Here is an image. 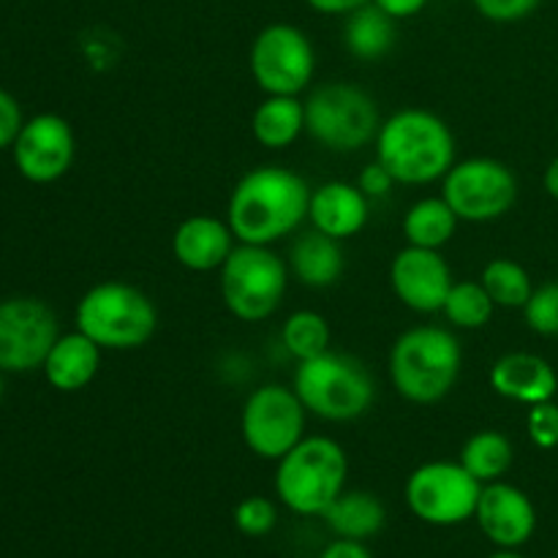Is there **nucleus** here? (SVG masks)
<instances>
[{
    "label": "nucleus",
    "mask_w": 558,
    "mask_h": 558,
    "mask_svg": "<svg viewBox=\"0 0 558 558\" xmlns=\"http://www.w3.org/2000/svg\"><path fill=\"white\" fill-rule=\"evenodd\" d=\"M488 558H523V556L515 554V550H505V548H501L499 554H494V556H488Z\"/></svg>",
    "instance_id": "40"
},
{
    "label": "nucleus",
    "mask_w": 558,
    "mask_h": 558,
    "mask_svg": "<svg viewBox=\"0 0 558 558\" xmlns=\"http://www.w3.org/2000/svg\"><path fill=\"white\" fill-rule=\"evenodd\" d=\"M496 303L480 281H456L450 294L445 300L441 314L447 316L452 327L458 330H480L494 319Z\"/></svg>",
    "instance_id": "28"
},
{
    "label": "nucleus",
    "mask_w": 558,
    "mask_h": 558,
    "mask_svg": "<svg viewBox=\"0 0 558 558\" xmlns=\"http://www.w3.org/2000/svg\"><path fill=\"white\" fill-rule=\"evenodd\" d=\"M461 363V341L450 330L434 325L412 327L390 349L392 387L409 403L430 407L458 385Z\"/></svg>",
    "instance_id": "3"
},
{
    "label": "nucleus",
    "mask_w": 558,
    "mask_h": 558,
    "mask_svg": "<svg viewBox=\"0 0 558 558\" xmlns=\"http://www.w3.org/2000/svg\"><path fill=\"white\" fill-rule=\"evenodd\" d=\"M396 20L390 14H385L376 3H365L357 11H352V14H347L343 47L357 60H365V63L381 60L396 47Z\"/></svg>",
    "instance_id": "24"
},
{
    "label": "nucleus",
    "mask_w": 558,
    "mask_h": 558,
    "mask_svg": "<svg viewBox=\"0 0 558 558\" xmlns=\"http://www.w3.org/2000/svg\"><path fill=\"white\" fill-rule=\"evenodd\" d=\"M0 374H3V371H0ZM3 392H5V387H3V376H0V403H3Z\"/></svg>",
    "instance_id": "41"
},
{
    "label": "nucleus",
    "mask_w": 558,
    "mask_h": 558,
    "mask_svg": "<svg viewBox=\"0 0 558 558\" xmlns=\"http://www.w3.org/2000/svg\"><path fill=\"white\" fill-rule=\"evenodd\" d=\"M461 218L456 216L445 196H425V199L414 202L403 216V238L407 245H417V248H445L452 238Z\"/></svg>",
    "instance_id": "25"
},
{
    "label": "nucleus",
    "mask_w": 558,
    "mask_h": 558,
    "mask_svg": "<svg viewBox=\"0 0 558 558\" xmlns=\"http://www.w3.org/2000/svg\"><path fill=\"white\" fill-rule=\"evenodd\" d=\"M308 202L311 189L298 172L267 163L238 180L229 196L227 223L238 243L272 245L303 227Z\"/></svg>",
    "instance_id": "1"
},
{
    "label": "nucleus",
    "mask_w": 558,
    "mask_h": 558,
    "mask_svg": "<svg viewBox=\"0 0 558 558\" xmlns=\"http://www.w3.org/2000/svg\"><path fill=\"white\" fill-rule=\"evenodd\" d=\"M474 518H477L485 537L496 548L505 550H515L526 545L532 539L534 529H537V510H534L532 499L521 488L501 483V480L483 485Z\"/></svg>",
    "instance_id": "16"
},
{
    "label": "nucleus",
    "mask_w": 558,
    "mask_h": 558,
    "mask_svg": "<svg viewBox=\"0 0 558 558\" xmlns=\"http://www.w3.org/2000/svg\"><path fill=\"white\" fill-rule=\"evenodd\" d=\"M441 196L461 221L488 223L515 207L518 178L496 158H466L445 174Z\"/></svg>",
    "instance_id": "11"
},
{
    "label": "nucleus",
    "mask_w": 558,
    "mask_h": 558,
    "mask_svg": "<svg viewBox=\"0 0 558 558\" xmlns=\"http://www.w3.org/2000/svg\"><path fill=\"white\" fill-rule=\"evenodd\" d=\"M14 167L27 183L47 185L63 178L76 156L74 129L65 118L52 112L25 120L11 145Z\"/></svg>",
    "instance_id": "14"
},
{
    "label": "nucleus",
    "mask_w": 558,
    "mask_h": 558,
    "mask_svg": "<svg viewBox=\"0 0 558 558\" xmlns=\"http://www.w3.org/2000/svg\"><path fill=\"white\" fill-rule=\"evenodd\" d=\"M305 131V104L298 96H267L251 118V134L267 150L294 145Z\"/></svg>",
    "instance_id": "23"
},
{
    "label": "nucleus",
    "mask_w": 558,
    "mask_h": 558,
    "mask_svg": "<svg viewBox=\"0 0 558 558\" xmlns=\"http://www.w3.org/2000/svg\"><path fill=\"white\" fill-rule=\"evenodd\" d=\"M60 338L58 316L38 298H11L0 303V371L27 374L41 368Z\"/></svg>",
    "instance_id": "13"
},
{
    "label": "nucleus",
    "mask_w": 558,
    "mask_h": 558,
    "mask_svg": "<svg viewBox=\"0 0 558 558\" xmlns=\"http://www.w3.org/2000/svg\"><path fill=\"white\" fill-rule=\"evenodd\" d=\"M456 134L428 109H398L381 120L376 161L401 185H430L456 167Z\"/></svg>",
    "instance_id": "2"
},
{
    "label": "nucleus",
    "mask_w": 558,
    "mask_h": 558,
    "mask_svg": "<svg viewBox=\"0 0 558 558\" xmlns=\"http://www.w3.org/2000/svg\"><path fill=\"white\" fill-rule=\"evenodd\" d=\"M371 199L360 191V185L330 180L311 191L308 221L314 229L330 234L336 240H349L360 234L368 223Z\"/></svg>",
    "instance_id": "18"
},
{
    "label": "nucleus",
    "mask_w": 558,
    "mask_h": 558,
    "mask_svg": "<svg viewBox=\"0 0 558 558\" xmlns=\"http://www.w3.org/2000/svg\"><path fill=\"white\" fill-rule=\"evenodd\" d=\"M101 352L104 349L90 341L85 332H65L49 349L41 371L58 392H80L96 379L98 368H101Z\"/></svg>",
    "instance_id": "20"
},
{
    "label": "nucleus",
    "mask_w": 558,
    "mask_h": 558,
    "mask_svg": "<svg viewBox=\"0 0 558 558\" xmlns=\"http://www.w3.org/2000/svg\"><path fill=\"white\" fill-rule=\"evenodd\" d=\"M325 523L336 537L343 539H368L385 529L387 510L381 499L368 490H343L336 501L325 510Z\"/></svg>",
    "instance_id": "22"
},
{
    "label": "nucleus",
    "mask_w": 558,
    "mask_h": 558,
    "mask_svg": "<svg viewBox=\"0 0 558 558\" xmlns=\"http://www.w3.org/2000/svg\"><path fill=\"white\" fill-rule=\"evenodd\" d=\"M22 125H25V118H22L20 101L0 87V150L14 145Z\"/></svg>",
    "instance_id": "34"
},
{
    "label": "nucleus",
    "mask_w": 558,
    "mask_h": 558,
    "mask_svg": "<svg viewBox=\"0 0 558 558\" xmlns=\"http://www.w3.org/2000/svg\"><path fill=\"white\" fill-rule=\"evenodd\" d=\"M480 283L490 294L496 308H523L534 292L526 267L512 259H490L480 276Z\"/></svg>",
    "instance_id": "27"
},
{
    "label": "nucleus",
    "mask_w": 558,
    "mask_h": 558,
    "mask_svg": "<svg viewBox=\"0 0 558 558\" xmlns=\"http://www.w3.org/2000/svg\"><path fill=\"white\" fill-rule=\"evenodd\" d=\"M248 69L267 96H300L314 80V44L298 25L272 22L256 33L248 52Z\"/></svg>",
    "instance_id": "9"
},
{
    "label": "nucleus",
    "mask_w": 558,
    "mask_h": 558,
    "mask_svg": "<svg viewBox=\"0 0 558 558\" xmlns=\"http://www.w3.org/2000/svg\"><path fill=\"white\" fill-rule=\"evenodd\" d=\"M319 558H374L371 556V550L365 548L360 539H343L338 537L336 543H330L325 548V554H322Z\"/></svg>",
    "instance_id": "37"
},
{
    "label": "nucleus",
    "mask_w": 558,
    "mask_h": 558,
    "mask_svg": "<svg viewBox=\"0 0 558 558\" xmlns=\"http://www.w3.org/2000/svg\"><path fill=\"white\" fill-rule=\"evenodd\" d=\"M294 392L311 414L327 423L360 420L376 398L374 376L352 354L327 349L319 357L298 363Z\"/></svg>",
    "instance_id": "6"
},
{
    "label": "nucleus",
    "mask_w": 558,
    "mask_h": 558,
    "mask_svg": "<svg viewBox=\"0 0 558 558\" xmlns=\"http://www.w3.org/2000/svg\"><path fill=\"white\" fill-rule=\"evenodd\" d=\"M234 245H238V238L232 227L216 216L185 218L172 234L174 259L191 272L221 270Z\"/></svg>",
    "instance_id": "17"
},
{
    "label": "nucleus",
    "mask_w": 558,
    "mask_h": 558,
    "mask_svg": "<svg viewBox=\"0 0 558 558\" xmlns=\"http://www.w3.org/2000/svg\"><path fill=\"white\" fill-rule=\"evenodd\" d=\"M543 183H545V191H548V194L558 202V158H554V161L548 163Z\"/></svg>",
    "instance_id": "39"
},
{
    "label": "nucleus",
    "mask_w": 558,
    "mask_h": 558,
    "mask_svg": "<svg viewBox=\"0 0 558 558\" xmlns=\"http://www.w3.org/2000/svg\"><path fill=\"white\" fill-rule=\"evenodd\" d=\"M349 458L330 436H305L276 469V494L298 515H325L327 507L347 490Z\"/></svg>",
    "instance_id": "4"
},
{
    "label": "nucleus",
    "mask_w": 558,
    "mask_h": 558,
    "mask_svg": "<svg viewBox=\"0 0 558 558\" xmlns=\"http://www.w3.org/2000/svg\"><path fill=\"white\" fill-rule=\"evenodd\" d=\"M483 483L463 469L461 461H430L414 469L407 480V505L414 518L430 526H458L477 512Z\"/></svg>",
    "instance_id": "10"
},
{
    "label": "nucleus",
    "mask_w": 558,
    "mask_h": 558,
    "mask_svg": "<svg viewBox=\"0 0 558 558\" xmlns=\"http://www.w3.org/2000/svg\"><path fill=\"white\" fill-rule=\"evenodd\" d=\"M371 3L379 5L385 14H390L392 20H409V16H417L420 11L428 5V0H371Z\"/></svg>",
    "instance_id": "36"
},
{
    "label": "nucleus",
    "mask_w": 558,
    "mask_h": 558,
    "mask_svg": "<svg viewBox=\"0 0 558 558\" xmlns=\"http://www.w3.org/2000/svg\"><path fill=\"white\" fill-rule=\"evenodd\" d=\"M76 330L107 352H131L150 343L158 311L150 294L123 281L96 283L76 303Z\"/></svg>",
    "instance_id": "5"
},
{
    "label": "nucleus",
    "mask_w": 558,
    "mask_h": 558,
    "mask_svg": "<svg viewBox=\"0 0 558 558\" xmlns=\"http://www.w3.org/2000/svg\"><path fill=\"white\" fill-rule=\"evenodd\" d=\"M512 458H515L512 441L499 430H480L461 450L463 469L483 485L505 477L512 466Z\"/></svg>",
    "instance_id": "26"
},
{
    "label": "nucleus",
    "mask_w": 558,
    "mask_h": 558,
    "mask_svg": "<svg viewBox=\"0 0 558 558\" xmlns=\"http://www.w3.org/2000/svg\"><path fill=\"white\" fill-rule=\"evenodd\" d=\"M289 267L270 245L238 243L221 267V298L240 322H265L281 308Z\"/></svg>",
    "instance_id": "8"
},
{
    "label": "nucleus",
    "mask_w": 558,
    "mask_h": 558,
    "mask_svg": "<svg viewBox=\"0 0 558 558\" xmlns=\"http://www.w3.org/2000/svg\"><path fill=\"white\" fill-rule=\"evenodd\" d=\"M308 409L298 398L294 387L265 385L254 390L240 414L243 441L256 458L281 461L294 445L305 439Z\"/></svg>",
    "instance_id": "12"
},
{
    "label": "nucleus",
    "mask_w": 558,
    "mask_h": 558,
    "mask_svg": "<svg viewBox=\"0 0 558 558\" xmlns=\"http://www.w3.org/2000/svg\"><path fill=\"white\" fill-rule=\"evenodd\" d=\"M305 3H308L314 11H319V14L347 16L352 14V11H357L360 5L371 3V0H305Z\"/></svg>",
    "instance_id": "38"
},
{
    "label": "nucleus",
    "mask_w": 558,
    "mask_h": 558,
    "mask_svg": "<svg viewBox=\"0 0 558 558\" xmlns=\"http://www.w3.org/2000/svg\"><path fill=\"white\" fill-rule=\"evenodd\" d=\"M289 270L300 283L311 289L332 287L341 281L343 270H347L341 240L330 238L319 229L298 234L289 248Z\"/></svg>",
    "instance_id": "21"
},
{
    "label": "nucleus",
    "mask_w": 558,
    "mask_h": 558,
    "mask_svg": "<svg viewBox=\"0 0 558 558\" xmlns=\"http://www.w3.org/2000/svg\"><path fill=\"white\" fill-rule=\"evenodd\" d=\"M357 185H360V191H363V194L374 202V199H385V196H390L396 180L390 178V172H387L379 161H374V163H368L363 172H360Z\"/></svg>",
    "instance_id": "35"
},
{
    "label": "nucleus",
    "mask_w": 558,
    "mask_h": 558,
    "mask_svg": "<svg viewBox=\"0 0 558 558\" xmlns=\"http://www.w3.org/2000/svg\"><path fill=\"white\" fill-rule=\"evenodd\" d=\"M278 523V507L276 501L265 499V496H248L234 507V526L245 534V537H267Z\"/></svg>",
    "instance_id": "31"
},
{
    "label": "nucleus",
    "mask_w": 558,
    "mask_h": 558,
    "mask_svg": "<svg viewBox=\"0 0 558 558\" xmlns=\"http://www.w3.org/2000/svg\"><path fill=\"white\" fill-rule=\"evenodd\" d=\"M281 343L298 363L319 357L330 349V325L316 311H294L281 327Z\"/></svg>",
    "instance_id": "29"
},
{
    "label": "nucleus",
    "mask_w": 558,
    "mask_h": 558,
    "mask_svg": "<svg viewBox=\"0 0 558 558\" xmlns=\"http://www.w3.org/2000/svg\"><path fill=\"white\" fill-rule=\"evenodd\" d=\"M305 131L325 150L357 153L376 142L381 114L374 96L354 82H325L305 98Z\"/></svg>",
    "instance_id": "7"
},
{
    "label": "nucleus",
    "mask_w": 558,
    "mask_h": 558,
    "mask_svg": "<svg viewBox=\"0 0 558 558\" xmlns=\"http://www.w3.org/2000/svg\"><path fill=\"white\" fill-rule=\"evenodd\" d=\"M452 283L456 278H452L450 265L434 248L407 245L403 251H398L390 265L392 292L407 308L417 311V314H436L445 308Z\"/></svg>",
    "instance_id": "15"
},
{
    "label": "nucleus",
    "mask_w": 558,
    "mask_h": 558,
    "mask_svg": "<svg viewBox=\"0 0 558 558\" xmlns=\"http://www.w3.org/2000/svg\"><path fill=\"white\" fill-rule=\"evenodd\" d=\"M529 439L539 450H554L558 447V407L554 401H543L529 407L526 417Z\"/></svg>",
    "instance_id": "32"
},
{
    "label": "nucleus",
    "mask_w": 558,
    "mask_h": 558,
    "mask_svg": "<svg viewBox=\"0 0 558 558\" xmlns=\"http://www.w3.org/2000/svg\"><path fill=\"white\" fill-rule=\"evenodd\" d=\"M543 0H474L480 14L488 22H499V25H510V22L526 20L529 14L539 9Z\"/></svg>",
    "instance_id": "33"
},
{
    "label": "nucleus",
    "mask_w": 558,
    "mask_h": 558,
    "mask_svg": "<svg viewBox=\"0 0 558 558\" xmlns=\"http://www.w3.org/2000/svg\"><path fill=\"white\" fill-rule=\"evenodd\" d=\"M490 387L507 401L534 407V403L554 401L558 376L554 365L532 352L505 354L490 368Z\"/></svg>",
    "instance_id": "19"
},
{
    "label": "nucleus",
    "mask_w": 558,
    "mask_h": 558,
    "mask_svg": "<svg viewBox=\"0 0 558 558\" xmlns=\"http://www.w3.org/2000/svg\"><path fill=\"white\" fill-rule=\"evenodd\" d=\"M526 325L537 336H558V281H548L537 287L523 305Z\"/></svg>",
    "instance_id": "30"
}]
</instances>
